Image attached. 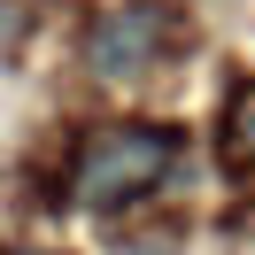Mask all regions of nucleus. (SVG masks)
Listing matches in <instances>:
<instances>
[{"label":"nucleus","instance_id":"2","mask_svg":"<svg viewBox=\"0 0 255 255\" xmlns=\"http://www.w3.org/2000/svg\"><path fill=\"white\" fill-rule=\"evenodd\" d=\"M178 47H186V16H178L170 0H124V8H109L93 23L85 70L109 78V85H131V78H155Z\"/></svg>","mask_w":255,"mask_h":255},{"label":"nucleus","instance_id":"1","mask_svg":"<svg viewBox=\"0 0 255 255\" xmlns=\"http://www.w3.org/2000/svg\"><path fill=\"white\" fill-rule=\"evenodd\" d=\"M178 162V131L162 124H116V131H93L78 147V170H70V201L78 209H124V201H147V193L170 178Z\"/></svg>","mask_w":255,"mask_h":255},{"label":"nucleus","instance_id":"3","mask_svg":"<svg viewBox=\"0 0 255 255\" xmlns=\"http://www.w3.org/2000/svg\"><path fill=\"white\" fill-rule=\"evenodd\" d=\"M224 139H232L240 162H255V78L232 93V109H224Z\"/></svg>","mask_w":255,"mask_h":255}]
</instances>
